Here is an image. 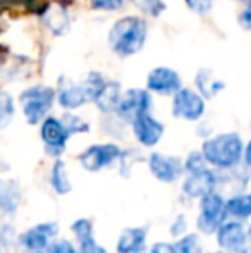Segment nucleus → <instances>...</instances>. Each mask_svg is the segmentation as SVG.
Wrapping results in <instances>:
<instances>
[{
  "mask_svg": "<svg viewBox=\"0 0 251 253\" xmlns=\"http://www.w3.org/2000/svg\"><path fill=\"white\" fill-rule=\"evenodd\" d=\"M104 84L105 80L98 73H90L79 83H72V81L64 83V80H61L57 100L61 103V107H64L66 110L79 109L84 103L93 102Z\"/></svg>",
  "mask_w": 251,
  "mask_h": 253,
  "instance_id": "7ed1b4c3",
  "label": "nucleus"
},
{
  "mask_svg": "<svg viewBox=\"0 0 251 253\" xmlns=\"http://www.w3.org/2000/svg\"><path fill=\"white\" fill-rule=\"evenodd\" d=\"M186 233H188V219L184 217V213H179L174 219V222L171 224V234L176 240H179V238L184 236Z\"/></svg>",
  "mask_w": 251,
  "mask_h": 253,
  "instance_id": "c756f323",
  "label": "nucleus"
},
{
  "mask_svg": "<svg viewBox=\"0 0 251 253\" xmlns=\"http://www.w3.org/2000/svg\"><path fill=\"white\" fill-rule=\"evenodd\" d=\"M122 98V90L121 84L117 81H105V84L102 86V90L98 91V95L95 97V105L98 107V110L104 114H112L117 110L119 102Z\"/></svg>",
  "mask_w": 251,
  "mask_h": 253,
  "instance_id": "f3484780",
  "label": "nucleus"
},
{
  "mask_svg": "<svg viewBox=\"0 0 251 253\" xmlns=\"http://www.w3.org/2000/svg\"><path fill=\"white\" fill-rule=\"evenodd\" d=\"M239 24H241L246 31H251V2L248 3V7L239 14Z\"/></svg>",
  "mask_w": 251,
  "mask_h": 253,
  "instance_id": "f704fd0d",
  "label": "nucleus"
},
{
  "mask_svg": "<svg viewBox=\"0 0 251 253\" xmlns=\"http://www.w3.org/2000/svg\"><path fill=\"white\" fill-rule=\"evenodd\" d=\"M77 250H79V253H107V250L97 241V238H93L90 241H84V243H79Z\"/></svg>",
  "mask_w": 251,
  "mask_h": 253,
  "instance_id": "473e14b6",
  "label": "nucleus"
},
{
  "mask_svg": "<svg viewBox=\"0 0 251 253\" xmlns=\"http://www.w3.org/2000/svg\"><path fill=\"white\" fill-rule=\"evenodd\" d=\"M188 9H191L196 14H207L212 9V2L214 0H184Z\"/></svg>",
  "mask_w": 251,
  "mask_h": 253,
  "instance_id": "2f4dec72",
  "label": "nucleus"
},
{
  "mask_svg": "<svg viewBox=\"0 0 251 253\" xmlns=\"http://www.w3.org/2000/svg\"><path fill=\"white\" fill-rule=\"evenodd\" d=\"M218 248L229 253H241L251 247V224L250 220L227 219L215 234Z\"/></svg>",
  "mask_w": 251,
  "mask_h": 253,
  "instance_id": "423d86ee",
  "label": "nucleus"
},
{
  "mask_svg": "<svg viewBox=\"0 0 251 253\" xmlns=\"http://www.w3.org/2000/svg\"><path fill=\"white\" fill-rule=\"evenodd\" d=\"M134 3V7L141 10V12L148 14V16L158 17L165 9V3L162 0H131Z\"/></svg>",
  "mask_w": 251,
  "mask_h": 253,
  "instance_id": "bb28decb",
  "label": "nucleus"
},
{
  "mask_svg": "<svg viewBox=\"0 0 251 253\" xmlns=\"http://www.w3.org/2000/svg\"><path fill=\"white\" fill-rule=\"evenodd\" d=\"M148 169L157 181L165 184H174L186 174L184 160L176 155H165L160 152H153L146 159Z\"/></svg>",
  "mask_w": 251,
  "mask_h": 253,
  "instance_id": "6e6552de",
  "label": "nucleus"
},
{
  "mask_svg": "<svg viewBox=\"0 0 251 253\" xmlns=\"http://www.w3.org/2000/svg\"><path fill=\"white\" fill-rule=\"evenodd\" d=\"M205 114V97L189 88H181L172 98V116L182 121H200Z\"/></svg>",
  "mask_w": 251,
  "mask_h": 253,
  "instance_id": "9d476101",
  "label": "nucleus"
},
{
  "mask_svg": "<svg viewBox=\"0 0 251 253\" xmlns=\"http://www.w3.org/2000/svg\"><path fill=\"white\" fill-rule=\"evenodd\" d=\"M59 234L57 222H40L35 224L23 234H19V247L23 250L30 252H47V248L52 245V241Z\"/></svg>",
  "mask_w": 251,
  "mask_h": 253,
  "instance_id": "f8f14e48",
  "label": "nucleus"
},
{
  "mask_svg": "<svg viewBox=\"0 0 251 253\" xmlns=\"http://www.w3.org/2000/svg\"><path fill=\"white\" fill-rule=\"evenodd\" d=\"M40 138L45 145V152L54 157V159H59L66 152L67 140L71 136L61 117L48 116L40 126Z\"/></svg>",
  "mask_w": 251,
  "mask_h": 253,
  "instance_id": "9b49d317",
  "label": "nucleus"
},
{
  "mask_svg": "<svg viewBox=\"0 0 251 253\" xmlns=\"http://www.w3.org/2000/svg\"><path fill=\"white\" fill-rule=\"evenodd\" d=\"M210 253H229V252H225V250H222V248H218L217 252H210Z\"/></svg>",
  "mask_w": 251,
  "mask_h": 253,
  "instance_id": "e433bc0d",
  "label": "nucleus"
},
{
  "mask_svg": "<svg viewBox=\"0 0 251 253\" xmlns=\"http://www.w3.org/2000/svg\"><path fill=\"white\" fill-rule=\"evenodd\" d=\"M47 253H79V250L69 240H54L47 248Z\"/></svg>",
  "mask_w": 251,
  "mask_h": 253,
  "instance_id": "c85d7f7f",
  "label": "nucleus"
},
{
  "mask_svg": "<svg viewBox=\"0 0 251 253\" xmlns=\"http://www.w3.org/2000/svg\"><path fill=\"white\" fill-rule=\"evenodd\" d=\"M227 219V198H224L220 191L215 190L200 200V212L196 219V229L200 234L215 236Z\"/></svg>",
  "mask_w": 251,
  "mask_h": 253,
  "instance_id": "20e7f679",
  "label": "nucleus"
},
{
  "mask_svg": "<svg viewBox=\"0 0 251 253\" xmlns=\"http://www.w3.org/2000/svg\"><path fill=\"white\" fill-rule=\"evenodd\" d=\"M210 164L207 162L205 159L203 152H191L184 160V169H186V174L188 172H196V170H201L205 167H208Z\"/></svg>",
  "mask_w": 251,
  "mask_h": 253,
  "instance_id": "cd10ccee",
  "label": "nucleus"
},
{
  "mask_svg": "<svg viewBox=\"0 0 251 253\" xmlns=\"http://www.w3.org/2000/svg\"><path fill=\"white\" fill-rule=\"evenodd\" d=\"M243 164H245L248 169H251V140L248 141V145L245 147V157H243Z\"/></svg>",
  "mask_w": 251,
  "mask_h": 253,
  "instance_id": "c9c22d12",
  "label": "nucleus"
},
{
  "mask_svg": "<svg viewBox=\"0 0 251 253\" xmlns=\"http://www.w3.org/2000/svg\"><path fill=\"white\" fill-rule=\"evenodd\" d=\"M245 147L238 133H220L212 138H207L201 145L207 162L218 170L232 169L239 166L245 157Z\"/></svg>",
  "mask_w": 251,
  "mask_h": 253,
  "instance_id": "f257e3e1",
  "label": "nucleus"
},
{
  "mask_svg": "<svg viewBox=\"0 0 251 253\" xmlns=\"http://www.w3.org/2000/svg\"><path fill=\"white\" fill-rule=\"evenodd\" d=\"M14 112H16V109H14L12 97L7 91H2V95H0V124H2V127H7V124L14 117Z\"/></svg>",
  "mask_w": 251,
  "mask_h": 253,
  "instance_id": "a878e982",
  "label": "nucleus"
},
{
  "mask_svg": "<svg viewBox=\"0 0 251 253\" xmlns=\"http://www.w3.org/2000/svg\"><path fill=\"white\" fill-rule=\"evenodd\" d=\"M71 233H72L74 240L77 243H84V241H90L95 238V226L93 220L88 219V217H79L71 224Z\"/></svg>",
  "mask_w": 251,
  "mask_h": 253,
  "instance_id": "5701e85b",
  "label": "nucleus"
},
{
  "mask_svg": "<svg viewBox=\"0 0 251 253\" xmlns=\"http://www.w3.org/2000/svg\"><path fill=\"white\" fill-rule=\"evenodd\" d=\"M146 86L158 95H176L182 86L181 76L171 67H155L146 78Z\"/></svg>",
  "mask_w": 251,
  "mask_h": 253,
  "instance_id": "2eb2a0df",
  "label": "nucleus"
},
{
  "mask_svg": "<svg viewBox=\"0 0 251 253\" xmlns=\"http://www.w3.org/2000/svg\"><path fill=\"white\" fill-rule=\"evenodd\" d=\"M196 86H198V91L208 100V98H214L217 93H220L225 84H224V81L215 76L214 71L201 69L200 73L196 74Z\"/></svg>",
  "mask_w": 251,
  "mask_h": 253,
  "instance_id": "412c9836",
  "label": "nucleus"
},
{
  "mask_svg": "<svg viewBox=\"0 0 251 253\" xmlns=\"http://www.w3.org/2000/svg\"><path fill=\"white\" fill-rule=\"evenodd\" d=\"M91 5L98 10H119L124 5V0H91Z\"/></svg>",
  "mask_w": 251,
  "mask_h": 253,
  "instance_id": "7c9ffc66",
  "label": "nucleus"
},
{
  "mask_svg": "<svg viewBox=\"0 0 251 253\" xmlns=\"http://www.w3.org/2000/svg\"><path fill=\"white\" fill-rule=\"evenodd\" d=\"M48 183H50V188L54 190V193L61 195V197H66L72 191V181L69 177V170H67V166L64 160L59 159L54 160L50 167V176H48Z\"/></svg>",
  "mask_w": 251,
  "mask_h": 253,
  "instance_id": "a211bd4d",
  "label": "nucleus"
},
{
  "mask_svg": "<svg viewBox=\"0 0 251 253\" xmlns=\"http://www.w3.org/2000/svg\"><path fill=\"white\" fill-rule=\"evenodd\" d=\"M30 253H47V252H30Z\"/></svg>",
  "mask_w": 251,
  "mask_h": 253,
  "instance_id": "58836bf2",
  "label": "nucleus"
},
{
  "mask_svg": "<svg viewBox=\"0 0 251 253\" xmlns=\"http://www.w3.org/2000/svg\"><path fill=\"white\" fill-rule=\"evenodd\" d=\"M131 129H133V134L138 143L146 148H151L160 143L162 136L165 133V126L160 121L155 119L150 112L143 114L136 121H133L131 123Z\"/></svg>",
  "mask_w": 251,
  "mask_h": 253,
  "instance_id": "4468645a",
  "label": "nucleus"
},
{
  "mask_svg": "<svg viewBox=\"0 0 251 253\" xmlns=\"http://www.w3.org/2000/svg\"><path fill=\"white\" fill-rule=\"evenodd\" d=\"M241 253H251V247H248V248H246L245 252H241Z\"/></svg>",
  "mask_w": 251,
  "mask_h": 253,
  "instance_id": "4c0bfd02",
  "label": "nucleus"
},
{
  "mask_svg": "<svg viewBox=\"0 0 251 253\" xmlns=\"http://www.w3.org/2000/svg\"><path fill=\"white\" fill-rule=\"evenodd\" d=\"M45 24L52 30V33L62 35L64 31L69 28V16L67 10L62 7H52L47 14H45Z\"/></svg>",
  "mask_w": 251,
  "mask_h": 253,
  "instance_id": "4be33fe9",
  "label": "nucleus"
},
{
  "mask_svg": "<svg viewBox=\"0 0 251 253\" xmlns=\"http://www.w3.org/2000/svg\"><path fill=\"white\" fill-rule=\"evenodd\" d=\"M146 238L148 231L146 227L134 226L126 227L119 234L117 243H115V252L117 253H146Z\"/></svg>",
  "mask_w": 251,
  "mask_h": 253,
  "instance_id": "dca6fc26",
  "label": "nucleus"
},
{
  "mask_svg": "<svg viewBox=\"0 0 251 253\" xmlns=\"http://www.w3.org/2000/svg\"><path fill=\"white\" fill-rule=\"evenodd\" d=\"M250 186H251V181H250Z\"/></svg>",
  "mask_w": 251,
  "mask_h": 253,
  "instance_id": "ea45409f",
  "label": "nucleus"
},
{
  "mask_svg": "<svg viewBox=\"0 0 251 253\" xmlns=\"http://www.w3.org/2000/svg\"><path fill=\"white\" fill-rule=\"evenodd\" d=\"M19 102L26 123L36 126L48 117V112L55 102V90L47 84H35L21 93Z\"/></svg>",
  "mask_w": 251,
  "mask_h": 253,
  "instance_id": "39448f33",
  "label": "nucleus"
},
{
  "mask_svg": "<svg viewBox=\"0 0 251 253\" xmlns=\"http://www.w3.org/2000/svg\"><path fill=\"white\" fill-rule=\"evenodd\" d=\"M148 26L141 17L127 16L115 21L108 33V45L117 55L131 57L143 48Z\"/></svg>",
  "mask_w": 251,
  "mask_h": 253,
  "instance_id": "f03ea898",
  "label": "nucleus"
},
{
  "mask_svg": "<svg viewBox=\"0 0 251 253\" xmlns=\"http://www.w3.org/2000/svg\"><path fill=\"white\" fill-rule=\"evenodd\" d=\"M227 212L231 219L250 220L251 219V193L239 191L227 198Z\"/></svg>",
  "mask_w": 251,
  "mask_h": 253,
  "instance_id": "aec40b11",
  "label": "nucleus"
},
{
  "mask_svg": "<svg viewBox=\"0 0 251 253\" xmlns=\"http://www.w3.org/2000/svg\"><path fill=\"white\" fill-rule=\"evenodd\" d=\"M153 107V100L148 90L143 88H131L122 93V98L119 102V107L115 110L117 117L122 123H133L140 116L148 114Z\"/></svg>",
  "mask_w": 251,
  "mask_h": 253,
  "instance_id": "1a4fd4ad",
  "label": "nucleus"
},
{
  "mask_svg": "<svg viewBox=\"0 0 251 253\" xmlns=\"http://www.w3.org/2000/svg\"><path fill=\"white\" fill-rule=\"evenodd\" d=\"M61 119H62L64 126H66L67 133H69V136L77 134V133H88V129H90V126H88L81 117L74 116V114H71V112H66Z\"/></svg>",
  "mask_w": 251,
  "mask_h": 253,
  "instance_id": "393cba45",
  "label": "nucleus"
},
{
  "mask_svg": "<svg viewBox=\"0 0 251 253\" xmlns=\"http://www.w3.org/2000/svg\"><path fill=\"white\" fill-rule=\"evenodd\" d=\"M218 184V174L210 167H205L196 172L184 174V181H182V193L188 198L194 200H201L207 197L208 193L217 190Z\"/></svg>",
  "mask_w": 251,
  "mask_h": 253,
  "instance_id": "ddd939ff",
  "label": "nucleus"
},
{
  "mask_svg": "<svg viewBox=\"0 0 251 253\" xmlns=\"http://www.w3.org/2000/svg\"><path fill=\"white\" fill-rule=\"evenodd\" d=\"M21 205V188L16 181H2L0 184V209L3 215H14Z\"/></svg>",
  "mask_w": 251,
  "mask_h": 253,
  "instance_id": "6ab92c4d",
  "label": "nucleus"
},
{
  "mask_svg": "<svg viewBox=\"0 0 251 253\" xmlns=\"http://www.w3.org/2000/svg\"><path fill=\"white\" fill-rule=\"evenodd\" d=\"M122 157V150L115 143L91 145L79 155V164L88 172H98L117 164Z\"/></svg>",
  "mask_w": 251,
  "mask_h": 253,
  "instance_id": "0eeeda50",
  "label": "nucleus"
},
{
  "mask_svg": "<svg viewBox=\"0 0 251 253\" xmlns=\"http://www.w3.org/2000/svg\"><path fill=\"white\" fill-rule=\"evenodd\" d=\"M179 253H205L203 241H201L200 233H186L176 241Z\"/></svg>",
  "mask_w": 251,
  "mask_h": 253,
  "instance_id": "b1692460",
  "label": "nucleus"
},
{
  "mask_svg": "<svg viewBox=\"0 0 251 253\" xmlns=\"http://www.w3.org/2000/svg\"><path fill=\"white\" fill-rule=\"evenodd\" d=\"M148 253H179L176 243H169V241H157L155 245H151V248Z\"/></svg>",
  "mask_w": 251,
  "mask_h": 253,
  "instance_id": "72a5a7b5",
  "label": "nucleus"
}]
</instances>
